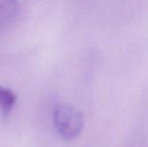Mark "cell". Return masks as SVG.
I'll return each instance as SVG.
<instances>
[{
    "instance_id": "cell-3",
    "label": "cell",
    "mask_w": 148,
    "mask_h": 147,
    "mask_svg": "<svg viewBox=\"0 0 148 147\" xmlns=\"http://www.w3.org/2000/svg\"><path fill=\"white\" fill-rule=\"evenodd\" d=\"M16 101V95L14 92L0 85V109L5 116L11 112Z\"/></svg>"
},
{
    "instance_id": "cell-2",
    "label": "cell",
    "mask_w": 148,
    "mask_h": 147,
    "mask_svg": "<svg viewBox=\"0 0 148 147\" xmlns=\"http://www.w3.org/2000/svg\"><path fill=\"white\" fill-rule=\"evenodd\" d=\"M19 10L18 0H0V31L15 22Z\"/></svg>"
},
{
    "instance_id": "cell-1",
    "label": "cell",
    "mask_w": 148,
    "mask_h": 147,
    "mask_svg": "<svg viewBox=\"0 0 148 147\" xmlns=\"http://www.w3.org/2000/svg\"><path fill=\"white\" fill-rule=\"evenodd\" d=\"M53 117L56 129L63 139L71 141L82 133L84 127L83 115L71 105H58L54 110Z\"/></svg>"
}]
</instances>
